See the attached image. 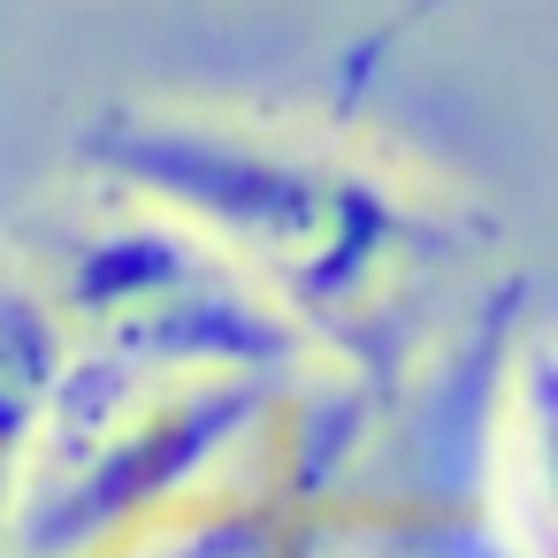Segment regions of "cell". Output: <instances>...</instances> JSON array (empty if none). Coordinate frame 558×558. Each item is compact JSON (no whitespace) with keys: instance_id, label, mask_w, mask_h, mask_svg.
Here are the masks:
<instances>
[{"instance_id":"1","label":"cell","mask_w":558,"mask_h":558,"mask_svg":"<svg viewBox=\"0 0 558 558\" xmlns=\"http://www.w3.org/2000/svg\"><path fill=\"white\" fill-rule=\"evenodd\" d=\"M77 169L184 222L253 276L314 352L344 344L360 375L367 329H390L405 291L466 245L459 215L405 169L222 108H108L85 123Z\"/></svg>"},{"instance_id":"3","label":"cell","mask_w":558,"mask_h":558,"mask_svg":"<svg viewBox=\"0 0 558 558\" xmlns=\"http://www.w3.org/2000/svg\"><path fill=\"white\" fill-rule=\"evenodd\" d=\"M497 527L512 558H558V344H527L505 375L497 421Z\"/></svg>"},{"instance_id":"2","label":"cell","mask_w":558,"mask_h":558,"mask_svg":"<svg viewBox=\"0 0 558 558\" xmlns=\"http://www.w3.org/2000/svg\"><path fill=\"white\" fill-rule=\"evenodd\" d=\"M85 192L93 207L62 215L24 268L54 306L70 352H100L154 375H276L314 360L299 322L184 222L100 184Z\"/></svg>"},{"instance_id":"4","label":"cell","mask_w":558,"mask_h":558,"mask_svg":"<svg viewBox=\"0 0 558 558\" xmlns=\"http://www.w3.org/2000/svg\"><path fill=\"white\" fill-rule=\"evenodd\" d=\"M436 9H451V0H405V9H398V16H390V24H383V39H375V47H390V39H398V32H413V24H428V16H436Z\"/></svg>"}]
</instances>
